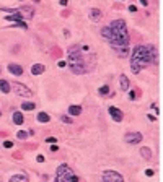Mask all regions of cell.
I'll return each instance as SVG.
<instances>
[{
  "instance_id": "1",
  "label": "cell",
  "mask_w": 163,
  "mask_h": 182,
  "mask_svg": "<svg viewBox=\"0 0 163 182\" xmlns=\"http://www.w3.org/2000/svg\"><path fill=\"white\" fill-rule=\"evenodd\" d=\"M131 60L137 62L140 68H145L147 65L157 62V49L155 46H135L132 50V59Z\"/></svg>"
},
{
  "instance_id": "2",
  "label": "cell",
  "mask_w": 163,
  "mask_h": 182,
  "mask_svg": "<svg viewBox=\"0 0 163 182\" xmlns=\"http://www.w3.org/2000/svg\"><path fill=\"white\" fill-rule=\"evenodd\" d=\"M111 29V46H127L129 44V33L124 20H114L109 24Z\"/></svg>"
},
{
  "instance_id": "3",
  "label": "cell",
  "mask_w": 163,
  "mask_h": 182,
  "mask_svg": "<svg viewBox=\"0 0 163 182\" xmlns=\"http://www.w3.org/2000/svg\"><path fill=\"white\" fill-rule=\"evenodd\" d=\"M72 176H73V171L68 167V164H61L56 171V181L54 182H70Z\"/></svg>"
},
{
  "instance_id": "4",
  "label": "cell",
  "mask_w": 163,
  "mask_h": 182,
  "mask_svg": "<svg viewBox=\"0 0 163 182\" xmlns=\"http://www.w3.org/2000/svg\"><path fill=\"white\" fill-rule=\"evenodd\" d=\"M103 182H124V177L116 171H104L103 172Z\"/></svg>"
},
{
  "instance_id": "5",
  "label": "cell",
  "mask_w": 163,
  "mask_h": 182,
  "mask_svg": "<svg viewBox=\"0 0 163 182\" xmlns=\"http://www.w3.org/2000/svg\"><path fill=\"white\" fill-rule=\"evenodd\" d=\"M11 86H13V90H15L16 94L21 96V98H30V96L33 94V91H31L28 86H25L23 83H16V81H15V83L11 85Z\"/></svg>"
},
{
  "instance_id": "6",
  "label": "cell",
  "mask_w": 163,
  "mask_h": 182,
  "mask_svg": "<svg viewBox=\"0 0 163 182\" xmlns=\"http://www.w3.org/2000/svg\"><path fill=\"white\" fill-rule=\"evenodd\" d=\"M124 140H126V143H131V145L140 143V141H142V133H139V132H129V133H126Z\"/></svg>"
},
{
  "instance_id": "7",
  "label": "cell",
  "mask_w": 163,
  "mask_h": 182,
  "mask_svg": "<svg viewBox=\"0 0 163 182\" xmlns=\"http://www.w3.org/2000/svg\"><path fill=\"white\" fill-rule=\"evenodd\" d=\"M108 112H109V116L113 117V120H116V122H121L122 119H124V114H122V111L118 109V107H114V106H109Z\"/></svg>"
},
{
  "instance_id": "8",
  "label": "cell",
  "mask_w": 163,
  "mask_h": 182,
  "mask_svg": "<svg viewBox=\"0 0 163 182\" xmlns=\"http://www.w3.org/2000/svg\"><path fill=\"white\" fill-rule=\"evenodd\" d=\"M113 49L116 50L118 57H121V59H126V57L129 55V49H127V46H113Z\"/></svg>"
},
{
  "instance_id": "9",
  "label": "cell",
  "mask_w": 163,
  "mask_h": 182,
  "mask_svg": "<svg viewBox=\"0 0 163 182\" xmlns=\"http://www.w3.org/2000/svg\"><path fill=\"white\" fill-rule=\"evenodd\" d=\"M70 67V70H72L75 75H82V73L87 72V67H85V64H77V65H68Z\"/></svg>"
},
{
  "instance_id": "10",
  "label": "cell",
  "mask_w": 163,
  "mask_h": 182,
  "mask_svg": "<svg viewBox=\"0 0 163 182\" xmlns=\"http://www.w3.org/2000/svg\"><path fill=\"white\" fill-rule=\"evenodd\" d=\"M101 16H103L101 10H98V8H91V10H90V20H91V21L98 23L99 20H101Z\"/></svg>"
},
{
  "instance_id": "11",
  "label": "cell",
  "mask_w": 163,
  "mask_h": 182,
  "mask_svg": "<svg viewBox=\"0 0 163 182\" xmlns=\"http://www.w3.org/2000/svg\"><path fill=\"white\" fill-rule=\"evenodd\" d=\"M8 72L16 75V76H20L23 73V68H21V65H18V64H10L8 65Z\"/></svg>"
},
{
  "instance_id": "12",
  "label": "cell",
  "mask_w": 163,
  "mask_h": 182,
  "mask_svg": "<svg viewBox=\"0 0 163 182\" xmlns=\"http://www.w3.org/2000/svg\"><path fill=\"white\" fill-rule=\"evenodd\" d=\"M129 78L126 75H121L119 76V88H121V91H127L129 90Z\"/></svg>"
},
{
  "instance_id": "13",
  "label": "cell",
  "mask_w": 163,
  "mask_h": 182,
  "mask_svg": "<svg viewBox=\"0 0 163 182\" xmlns=\"http://www.w3.org/2000/svg\"><path fill=\"white\" fill-rule=\"evenodd\" d=\"M44 70H46V67L42 64H34L33 67H31V73H33V75H42Z\"/></svg>"
},
{
  "instance_id": "14",
  "label": "cell",
  "mask_w": 163,
  "mask_h": 182,
  "mask_svg": "<svg viewBox=\"0 0 163 182\" xmlns=\"http://www.w3.org/2000/svg\"><path fill=\"white\" fill-rule=\"evenodd\" d=\"M8 182H30V179L25 174H16V176H11Z\"/></svg>"
},
{
  "instance_id": "15",
  "label": "cell",
  "mask_w": 163,
  "mask_h": 182,
  "mask_svg": "<svg viewBox=\"0 0 163 182\" xmlns=\"http://www.w3.org/2000/svg\"><path fill=\"white\" fill-rule=\"evenodd\" d=\"M0 91L4 93V94H7V93H10V83H8L7 80H0Z\"/></svg>"
},
{
  "instance_id": "16",
  "label": "cell",
  "mask_w": 163,
  "mask_h": 182,
  "mask_svg": "<svg viewBox=\"0 0 163 182\" xmlns=\"http://www.w3.org/2000/svg\"><path fill=\"white\" fill-rule=\"evenodd\" d=\"M13 124H16V125H21L23 122H25V117H23V114L21 112H13Z\"/></svg>"
},
{
  "instance_id": "17",
  "label": "cell",
  "mask_w": 163,
  "mask_h": 182,
  "mask_svg": "<svg viewBox=\"0 0 163 182\" xmlns=\"http://www.w3.org/2000/svg\"><path fill=\"white\" fill-rule=\"evenodd\" d=\"M49 120H51L49 114H46V112H39L38 114V122L39 124H47Z\"/></svg>"
},
{
  "instance_id": "18",
  "label": "cell",
  "mask_w": 163,
  "mask_h": 182,
  "mask_svg": "<svg viewBox=\"0 0 163 182\" xmlns=\"http://www.w3.org/2000/svg\"><path fill=\"white\" fill-rule=\"evenodd\" d=\"M68 114L73 116V117H75V116H80V114H82V107L80 106H70L68 107Z\"/></svg>"
},
{
  "instance_id": "19",
  "label": "cell",
  "mask_w": 163,
  "mask_h": 182,
  "mask_svg": "<svg viewBox=\"0 0 163 182\" xmlns=\"http://www.w3.org/2000/svg\"><path fill=\"white\" fill-rule=\"evenodd\" d=\"M101 36L104 39H106L108 42L111 41V29H109V26H104V28H101Z\"/></svg>"
},
{
  "instance_id": "20",
  "label": "cell",
  "mask_w": 163,
  "mask_h": 182,
  "mask_svg": "<svg viewBox=\"0 0 163 182\" xmlns=\"http://www.w3.org/2000/svg\"><path fill=\"white\" fill-rule=\"evenodd\" d=\"M21 18H23V15H21V13H18V11H15L13 15H8V16H5V20H8V21H20Z\"/></svg>"
},
{
  "instance_id": "21",
  "label": "cell",
  "mask_w": 163,
  "mask_h": 182,
  "mask_svg": "<svg viewBox=\"0 0 163 182\" xmlns=\"http://www.w3.org/2000/svg\"><path fill=\"white\" fill-rule=\"evenodd\" d=\"M140 155L144 156L145 159H150V158H152V151H150V148H145V146L140 148Z\"/></svg>"
},
{
  "instance_id": "22",
  "label": "cell",
  "mask_w": 163,
  "mask_h": 182,
  "mask_svg": "<svg viewBox=\"0 0 163 182\" xmlns=\"http://www.w3.org/2000/svg\"><path fill=\"white\" fill-rule=\"evenodd\" d=\"M34 107H36V104H34V102H30V101H26V102H23V104H21L23 111H33Z\"/></svg>"
},
{
  "instance_id": "23",
  "label": "cell",
  "mask_w": 163,
  "mask_h": 182,
  "mask_svg": "<svg viewBox=\"0 0 163 182\" xmlns=\"http://www.w3.org/2000/svg\"><path fill=\"white\" fill-rule=\"evenodd\" d=\"M98 93H99V94H101V96H106L108 93H109V86H108V85H104V86H101V88H99V90H98Z\"/></svg>"
},
{
  "instance_id": "24",
  "label": "cell",
  "mask_w": 163,
  "mask_h": 182,
  "mask_svg": "<svg viewBox=\"0 0 163 182\" xmlns=\"http://www.w3.org/2000/svg\"><path fill=\"white\" fill-rule=\"evenodd\" d=\"M16 136H18L20 140H25V138L28 136V132H26V130H21V132H18V135H16Z\"/></svg>"
},
{
  "instance_id": "25",
  "label": "cell",
  "mask_w": 163,
  "mask_h": 182,
  "mask_svg": "<svg viewBox=\"0 0 163 182\" xmlns=\"http://www.w3.org/2000/svg\"><path fill=\"white\" fill-rule=\"evenodd\" d=\"M4 146H5V148H11V146H13V141L5 140V141H4Z\"/></svg>"
},
{
  "instance_id": "26",
  "label": "cell",
  "mask_w": 163,
  "mask_h": 182,
  "mask_svg": "<svg viewBox=\"0 0 163 182\" xmlns=\"http://www.w3.org/2000/svg\"><path fill=\"white\" fill-rule=\"evenodd\" d=\"M62 122H65V124H72V119L67 117V116H62Z\"/></svg>"
},
{
  "instance_id": "27",
  "label": "cell",
  "mask_w": 163,
  "mask_h": 182,
  "mask_svg": "<svg viewBox=\"0 0 163 182\" xmlns=\"http://www.w3.org/2000/svg\"><path fill=\"white\" fill-rule=\"evenodd\" d=\"M46 141H47V143H57L54 136H49V138H46Z\"/></svg>"
},
{
  "instance_id": "28",
  "label": "cell",
  "mask_w": 163,
  "mask_h": 182,
  "mask_svg": "<svg viewBox=\"0 0 163 182\" xmlns=\"http://www.w3.org/2000/svg\"><path fill=\"white\" fill-rule=\"evenodd\" d=\"M129 11H132V13H135V11H137V7H135V5H129Z\"/></svg>"
},
{
  "instance_id": "29",
  "label": "cell",
  "mask_w": 163,
  "mask_h": 182,
  "mask_svg": "<svg viewBox=\"0 0 163 182\" xmlns=\"http://www.w3.org/2000/svg\"><path fill=\"white\" fill-rule=\"evenodd\" d=\"M36 161H38V163H44V156H42V155H39L38 158H36Z\"/></svg>"
},
{
  "instance_id": "30",
  "label": "cell",
  "mask_w": 163,
  "mask_h": 182,
  "mask_svg": "<svg viewBox=\"0 0 163 182\" xmlns=\"http://www.w3.org/2000/svg\"><path fill=\"white\" fill-rule=\"evenodd\" d=\"M65 65H67V64H65L64 60H61V62H59V64H57V67H59V68H64Z\"/></svg>"
},
{
  "instance_id": "31",
  "label": "cell",
  "mask_w": 163,
  "mask_h": 182,
  "mask_svg": "<svg viewBox=\"0 0 163 182\" xmlns=\"http://www.w3.org/2000/svg\"><path fill=\"white\" fill-rule=\"evenodd\" d=\"M145 174H147L148 177H152V176H153V171H152V169H147V171H145Z\"/></svg>"
},
{
  "instance_id": "32",
  "label": "cell",
  "mask_w": 163,
  "mask_h": 182,
  "mask_svg": "<svg viewBox=\"0 0 163 182\" xmlns=\"http://www.w3.org/2000/svg\"><path fill=\"white\" fill-rule=\"evenodd\" d=\"M70 182H78V177H77L75 174H73L72 177H70Z\"/></svg>"
},
{
  "instance_id": "33",
  "label": "cell",
  "mask_w": 163,
  "mask_h": 182,
  "mask_svg": "<svg viewBox=\"0 0 163 182\" xmlns=\"http://www.w3.org/2000/svg\"><path fill=\"white\" fill-rule=\"evenodd\" d=\"M140 5H144V7H147V5H148V0H140Z\"/></svg>"
},
{
  "instance_id": "34",
  "label": "cell",
  "mask_w": 163,
  "mask_h": 182,
  "mask_svg": "<svg viewBox=\"0 0 163 182\" xmlns=\"http://www.w3.org/2000/svg\"><path fill=\"white\" fill-rule=\"evenodd\" d=\"M147 117H148V119H150V120H152V122H153V120H155V119H157V117H155V116H152V114H148Z\"/></svg>"
},
{
  "instance_id": "35",
  "label": "cell",
  "mask_w": 163,
  "mask_h": 182,
  "mask_svg": "<svg viewBox=\"0 0 163 182\" xmlns=\"http://www.w3.org/2000/svg\"><path fill=\"white\" fill-rule=\"evenodd\" d=\"M57 150H59V148H57V145H52V146H51V151H57Z\"/></svg>"
},
{
  "instance_id": "36",
  "label": "cell",
  "mask_w": 163,
  "mask_h": 182,
  "mask_svg": "<svg viewBox=\"0 0 163 182\" xmlns=\"http://www.w3.org/2000/svg\"><path fill=\"white\" fill-rule=\"evenodd\" d=\"M67 4H68V0H61V5H64V7H65Z\"/></svg>"
},
{
  "instance_id": "37",
  "label": "cell",
  "mask_w": 163,
  "mask_h": 182,
  "mask_svg": "<svg viewBox=\"0 0 163 182\" xmlns=\"http://www.w3.org/2000/svg\"><path fill=\"white\" fill-rule=\"evenodd\" d=\"M0 116H2V112H0Z\"/></svg>"
}]
</instances>
